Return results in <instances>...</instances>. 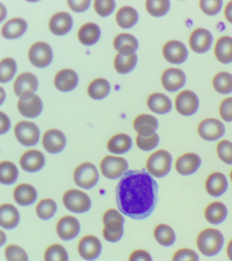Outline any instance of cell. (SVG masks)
Here are the masks:
<instances>
[{
  "instance_id": "55",
  "label": "cell",
  "mask_w": 232,
  "mask_h": 261,
  "mask_svg": "<svg viewBox=\"0 0 232 261\" xmlns=\"http://www.w3.org/2000/svg\"><path fill=\"white\" fill-rule=\"evenodd\" d=\"M226 19L232 24V1L227 4L225 8Z\"/></svg>"
},
{
  "instance_id": "14",
  "label": "cell",
  "mask_w": 232,
  "mask_h": 261,
  "mask_svg": "<svg viewBox=\"0 0 232 261\" xmlns=\"http://www.w3.org/2000/svg\"><path fill=\"white\" fill-rule=\"evenodd\" d=\"M213 42L211 33L203 28L193 31L189 38V45L195 53L202 54L211 49Z\"/></svg>"
},
{
  "instance_id": "20",
  "label": "cell",
  "mask_w": 232,
  "mask_h": 261,
  "mask_svg": "<svg viewBox=\"0 0 232 261\" xmlns=\"http://www.w3.org/2000/svg\"><path fill=\"white\" fill-rule=\"evenodd\" d=\"M48 25L53 34L57 36H64L68 34L72 28V17L67 12H58L50 18Z\"/></svg>"
},
{
  "instance_id": "15",
  "label": "cell",
  "mask_w": 232,
  "mask_h": 261,
  "mask_svg": "<svg viewBox=\"0 0 232 261\" xmlns=\"http://www.w3.org/2000/svg\"><path fill=\"white\" fill-rule=\"evenodd\" d=\"M79 254L85 260L93 261L98 258L101 252L100 241L96 237L87 236L79 244Z\"/></svg>"
},
{
  "instance_id": "39",
  "label": "cell",
  "mask_w": 232,
  "mask_h": 261,
  "mask_svg": "<svg viewBox=\"0 0 232 261\" xmlns=\"http://www.w3.org/2000/svg\"><path fill=\"white\" fill-rule=\"evenodd\" d=\"M19 171L15 165L10 161H3L0 165V181L3 185H11L17 179Z\"/></svg>"
},
{
  "instance_id": "2",
  "label": "cell",
  "mask_w": 232,
  "mask_h": 261,
  "mask_svg": "<svg viewBox=\"0 0 232 261\" xmlns=\"http://www.w3.org/2000/svg\"><path fill=\"white\" fill-rule=\"evenodd\" d=\"M223 234L215 228H207L197 236V248L205 256L211 257L219 254L223 248Z\"/></svg>"
},
{
  "instance_id": "36",
  "label": "cell",
  "mask_w": 232,
  "mask_h": 261,
  "mask_svg": "<svg viewBox=\"0 0 232 261\" xmlns=\"http://www.w3.org/2000/svg\"><path fill=\"white\" fill-rule=\"evenodd\" d=\"M154 238L163 246L170 247L176 242V234L170 226L160 224L154 230Z\"/></svg>"
},
{
  "instance_id": "12",
  "label": "cell",
  "mask_w": 232,
  "mask_h": 261,
  "mask_svg": "<svg viewBox=\"0 0 232 261\" xmlns=\"http://www.w3.org/2000/svg\"><path fill=\"white\" fill-rule=\"evenodd\" d=\"M177 112L183 116H191L198 110L199 101L196 94L191 91H184L179 93L176 98Z\"/></svg>"
},
{
  "instance_id": "3",
  "label": "cell",
  "mask_w": 232,
  "mask_h": 261,
  "mask_svg": "<svg viewBox=\"0 0 232 261\" xmlns=\"http://www.w3.org/2000/svg\"><path fill=\"white\" fill-rule=\"evenodd\" d=\"M105 224L102 233L106 240L110 242H117L121 240L123 234V224L125 220L117 210L110 209L103 216Z\"/></svg>"
},
{
  "instance_id": "40",
  "label": "cell",
  "mask_w": 232,
  "mask_h": 261,
  "mask_svg": "<svg viewBox=\"0 0 232 261\" xmlns=\"http://www.w3.org/2000/svg\"><path fill=\"white\" fill-rule=\"evenodd\" d=\"M213 85L214 89L218 93L223 94L231 93L232 92V75L225 71L218 73L214 77Z\"/></svg>"
},
{
  "instance_id": "16",
  "label": "cell",
  "mask_w": 232,
  "mask_h": 261,
  "mask_svg": "<svg viewBox=\"0 0 232 261\" xmlns=\"http://www.w3.org/2000/svg\"><path fill=\"white\" fill-rule=\"evenodd\" d=\"M162 83L166 91L176 92L184 87L186 75L180 69L169 68L162 73Z\"/></svg>"
},
{
  "instance_id": "29",
  "label": "cell",
  "mask_w": 232,
  "mask_h": 261,
  "mask_svg": "<svg viewBox=\"0 0 232 261\" xmlns=\"http://www.w3.org/2000/svg\"><path fill=\"white\" fill-rule=\"evenodd\" d=\"M28 23L21 18H15L6 22L2 29V34L7 39H17L26 32Z\"/></svg>"
},
{
  "instance_id": "10",
  "label": "cell",
  "mask_w": 232,
  "mask_h": 261,
  "mask_svg": "<svg viewBox=\"0 0 232 261\" xmlns=\"http://www.w3.org/2000/svg\"><path fill=\"white\" fill-rule=\"evenodd\" d=\"M101 172L107 178L116 179L125 174L128 163L121 157L107 156L100 163Z\"/></svg>"
},
{
  "instance_id": "28",
  "label": "cell",
  "mask_w": 232,
  "mask_h": 261,
  "mask_svg": "<svg viewBox=\"0 0 232 261\" xmlns=\"http://www.w3.org/2000/svg\"><path fill=\"white\" fill-rule=\"evenodd\" d=\"M147 105L152 112L158 114L169 113L172 108L170 98L160 93L151 94L148 98Z\"/></svg>"
},
{
  "instance_id": "51",
  "label": "cell",
  "mask_w": 232,
  "mask_h": 261,
  "mask_svg": "<svg viewBox=\"0 0 232 261\" xmlns=\"http://www.w3.org/2000/svg\"><path fill=\"white\" fill-rule=\"evenodd\" d=\"M219 113L222 119L225 121H232V97L226 98L222 101L220 106Z\"/></svg>"
},
{
  "instance_id": "17",
  "label": "cell",
  "mask_w": 232,
  "mask_h": 261,
  "mask_svg": "<svg viewBox=\"0 0 232 261\" xmlns=\"http://www.w3.org/2000/svg\"><path fill=\"white\" fill-rule=\"evenodd\" d=\"M80 223L74 216H64L59 220L57 225V233L65 241L73 240L80 232Z\"/></svg>"
},
{
  "instance_id": "25",
  "label": "cell",
  "mask_w": 232,
  "mask_h": 261,
  "mask_svg": "<svg viewBox=\"0 0 232 261\" xmlns=\"http://www.w3.org/2000/svg\"><path fill=\"white\" fill-rule=\"evenodd\" d=\"M114 47L119 54L129 56L135 53L138 48V42L131 34H121L118 35L113 42Z\"/></svg>"
},
{
  "instance_id": "46",
  "label": "cell",
  "mask_w": 232,
  "mask_h": 261,
  "mask_svg": "<svg viewBox=\"0 0 232 261\" xmlns=\"http://www.w3.org/2000/svg\"><path fill=\"white\" fill-rule=\"evenodd\" d=\"M160 143V137L157 134L149 137H136V144L138 148L144 151H150L156 148Z\"/></svg>"
},
{
  "instance_id": "42",
  "label": "cell",
  "mask_w": 232,
  "mask_h": 261,
  "mask_svg": "<svg viewBox=\"0 0 232 261\" xmlns=\"http://www.w3.org/2000/svg\"><path fill=\"white\" fill-rule=\"evenodd\" d=\"M17 71V63L12 58L3 59L0 63V81L2 83L11 81Z\"/></svg>"
},
{
  "instance_id": "53",
  "label": "cell",
  "mask_w": 232,
  "mask_h": 261,
  "mask_svg": "<svg viewBox=\"0 0 232 261\" xmlns=\"http://www.w3.org/2000/svg\"><path fill=\"white\" fill-rule=\"evenodd\" d=\"M129 261H152L150 254L143 250L134 251L130 255Z\"/></svg>"
},
{
  "instance_id": "31",
  "label": "cell",
  "mask_w": 232,
  "mask_h": 261,
  "mask_svg": "<svg viewBox=\"0 0 232 261\" xmlns=\"http://www.w3.org/2000/svg\"><path fill=\"white\" fill-rule=\"evenodd\" d=\"M227 215V209L225 204L219 201L210 203L205 208V219L213 224H219L225 220Z\"/></svg>"
},
{
  "instance_id": "37",
  "label": "cell",
  "mask_w": 232,
  "mask_h": 261,
  "mask_svg": "<svg viewBox=\"0 0 232 261\" xmlns=\"http://www.w3.org/2000/svg\"><path fill=\"white\" fill-rule=\"evenodd\" d=\"M87 91L93 99H102L107 97L111 91V85L106 79H95L89 84Z\"/></svg>"
},
{
  "instance_id": "44",
  "label": "cell",
  "mask_w": 232,
  "mask_h": 261,
  "mask_svg": "<svg viewBox=\"0 0 232 261\" xmlns=\"http://www.w3.org/2000/svg\"><path fill=\"white\" fill-rule=\"evenodd\" d=\"M45 261H68V254L66 249L60 244L51 245L46 249L44 254Z\"/></svg>"
},
{
  "instance_id": "11",
  "label": "cell",
  "mask_w": 232,
  "mask_h": 261,
  "mask_svg": "<svg viewBox=\"0 0 232 261\" xmlns=\"http://www.w3.org/2000/svg\"><path fill=\"white\" fill-rule=\"evenodd\" d=\"M198 134L203 140L213 142L219 140L225 134L223 122L215 118H207L199 123Z\"/></svg>"
},
{
  "instance_id": "19",
  "label": "cell",
  "mask_w": 232,
  "mask_h": 261,
  "mask_svg": "<svg viewBox=\"0 0 232 261\" xmlns=\"http://www.w3.org/2000/svg\"><path fill=\"white\" fill-rule=\"evenodd\" d=\"M201 160L198 155L193 152L182 155L176 161V171L183 175L194 173L200 167Z\"/></svg>"
},
{
  "instance_id": "6",
  "label": "cell",
  "mask_w": 232,
  "mask_h": 261,
  "mask_svg": "<svg viewBox=\"0 0 232 261\" xmlns=\"http://www.w3.org/2000/svg\"><path fill=\"white\" fill-rule=\"evenodd\" d=\"M74 179L79 187L84 189H91L98 181V171L92 163H82L75 169Z\"/></svg>"
},
{
  "instance_id": "48",
  "label": "cell",
  "mask_w": 232,
  "mask_h": 261,
  "mask_svg": "<svg viewBox=\"0 0 232 261\" xmlns=\"http://www.w3.org/2000/svg\"><path fill=\"white\" fill-rule=\"evenodd\" d=\"M223 3L221 0H201L199 7L207 15L215 16L221 11Z\"/></svg>"
},
{
  "instance_id": "1",
  "label": "cell",
  "mask_w": 232,
  "mask_h": 261,
  "mask_svg": "<svg viewBox=\"0 0 232 261\" xmlns=\"http://www.w3.org/2000/svg\"><path fill=\"white\" fill-rule=\"evenodd\" d=\"M158 185L145 170L128 171L116 189L118 207L122 213L135 220L151 215L158 202Z\"/></svg>"
},
{
  "instance_id": "27",
  "label": "cell",
  "mask_w": 232,
  "mask_h": 261,
  "mask_svg": "<svg viewBox=\"0 0 232 261\" xmlns=\"http://www.w3.org/2000/svg\"><path fill=\"white\" fill-rule=\"evenodd\" d=\"M20 216L19 212L15 206L6 203L0 208V224L6 229H13L19 224Z\"/></svg>"
},
{
  "instance_id": "34",
  "label": "cell",
  "mask_w": 232,
  "mask_h": 261,
  "mask_svg": "<svg viewBox=\"0 0 232 261\" xmlns=\"http://www.w3.org/2000/svg\"><path fill=\"white\" fill-rule=\"evenodd\" d=\"M132 146V138L127 134L115 135L110 139L107 144L108 150L114 154H124Z\"/></svg>"
},
{
  "instance_id": "26",
  "label": "cell",
  "mask_w": 232,
  "mask_h": 261,
  "mask_svg": "<svg viewBox=\"0 0 232 261\" xmlns=\"http://www.w3.org/2000/svg\"><path fill=\"white\" fill-rule=\"evenodd\" d=\"M38 87L37 77L33 73L25 72L21 73L16 79L14 84V91L18 97H21L25 92H36Z\"/></svg>"
},
{
  "instance_id": "23",
  "label": "cell",
  "mask_w": 232,
  "mask_h": 261,
  "mask_svg": "<svg viewBox=\"0 0 232 261\" xmlns=\"http://www.w3.org/2000/svg\"><path fill=\"white\" fill-rule=\"evenodd\" d=\"M158 125V119L150 114H141L137 116L134 122L136 132L142 137H149L156 134Z\"/></svg>"
},
{
  "instance_id": "32",
  "label": "cell",
  "mask_w": 232,
  "mask_h": 261,
  "mask_svg": "<svg viewBox=\"0 0 232 261\" xmlns=\"http://www.w3.org/2000/svg\"><path fill=\"white\" fill-rule=\"evenodd\" d=\"M14 198L20 205H30L37 199V192L32 185L22 184L16 188Z\"/></svg>"
},
{
  "instance_id": "56",
  "label": "cell",
  "mask_w": 232,
  "mask_h": 261,
  "mask_svg": "<svg viewBox=\"0 0 232 261\" xmlns=\"http://www.w3.org/2000/svg\"><path fill=\"white\" fill-rule=\"evenodd\" d=\"M227 254L229 260L232 261V240L229 241L227 246Z\"/></svg>"
},
{
  "instance_id": "22",
  "label": "cell",
  "mask_w": 232,
  "mask_h": 261,
  "mask_svg": "<svg viewBox=\"0 0 232 261\" xmlns=\"http://www.w3.org/2000/svg\"><path fill=\"white\" fill-rule=\"evenodd\" d=\"M79 83V76L74 70L70 69H62L57 73L54 83L57 89L62 92L74 90Z\"/></svg>"
},
{
  "instance_id": "7",
  "label": "cell",
  "mask_w": 232,
  "mask_h": 261,
  "mask_svg": "<svg viewBox=\"0 0 232 261\" xmlns=\"http://www.w3.org/2000/svg\"><path fill=\"white\" fill-rule=\"evenodd\" d=\"M17 106L22 115L30 118L39 116L43 108L41 99L32 91L22 94L18 101Z\"/></svg>"
},
{
  "instance_id": "41",
  "label": "cell",
  "mask_w": 232,
  "mask_h": 261,
  "mask_svg": "<svg viewBox=\"0 0 232 261\" xmlns=\"http://www.w3.org/2000/svg\"><path fill=\"white\" fill-rule=\"evenodd\" d=\"M170 8L168 0H148L146 2V9L150 15L162 17L168 13Z\"/></svg>"
},
{
  "instance_id": "8",
  "label": "cell",
  "mask_w": 232,
  "mask_h": 261,
  "mask_svg": "<svg viewBox=\"0 0 232 261\" xmlns=\"http://www.w3.org/2000/svg\"><path fill=\"white\" fill-rule=\"evenodd\" d=\"M18 141L23 146L30 147L37 144L40 138V130L34 122L21 121L15 127Z\"/></svg>"
},
{
  "instance_id": "33",
  "label": "cell",
  "mask_w": 232,
  "mask_h": 261,
  "mask_svg": "<svg viewBox=\"0 0 232 261\" xmlns=\"http://www.w3.org/2000/svg\"><path fill=\"white\" fill-rule=\"evenodd\" d=\"M101 30L99 26L93 22L83 24L78 33V38L83 44L91 46L99 40Z\"/></svg>"
},
{
  "instance_id": "35",
  "label": "cell",
  "mask_w": 232,
  "mask_h": 261,
  "mask_svg": "<svg viewBox=\"0 0 232 261\" xmlns=\"http://www.w3.org/2000/svg\"><path fill=\"white\" fill-rule=\"evenodd\" d=\"M116 20L120 28H131L137 23L138 14L134 8L130 6H123L117 12Z\"/></svg>"
},
{
  "instance_id": "54",
  "label": "cell",
  "mask_w": 232,
  "mask_h": 261,
  "mask_svg": "<svg viewBox=\"0 0 232 261\" xmlns=\"http://www.w3.org/2000/svg\"><path fill=\"white\" fill-rule=\"evenodd\" d=\"M10 128V120L8 116L1 112V134L7 132Z\"/></svg>"
},
{
  "instance_id": "57",
  "label": "cell",
  "mask_w": 232,
  "mask_h": 261,
  "mask_svg": "<svg viewBox=\"0 0 232 261\" xmlns=\"http://www.w3.org/2000/svg\"><path fill=\"white\" fill-rule=\"evenodd\" d=\"M230 177H231V181H232V170L231 171V173H230Z\"/></svg>"
},
{
  "instance_id": "18",
  "label": "cell",
  "mask_w": 232,
  "mask_h": 261,
  "mask_svg": "<svg viewBox=\"0 0 232 261\" xmlns=\"http://www.w3.org/2000/svg\"><path fill=\"white\" fill-rule=\"evenodd\" d=\"M66 144L64 134L58 129L47 130L42 138V145L48 152L58 154L64 150Z\"/></svg>"
},
{
  "instance_id": "52",
  "label": "cell",
  "mask_w": 232,
  "mask_h": 261,
  "mask_svg": "<svg viewBox=\"0 0 232 261\" xmlns=\"http://www.w3.org/2000/svg\"><path fill=\"white\" fill-rule=\"evenodd\" d=\"M69 7L72 9L73 11L76 12H82L88 9L91 4V1L89 0H85V1H73L70 0L68 1Z\"/></svg>"
},
{
  "instance_id": "38",
  "label": "cell",
  "mask_w": 232,
  "mask_h": 261,
  "mask_svg": "<svg viewBox=\"0 0 232 261\" xmlns=\"http://www.w3.org/2000/svg\"><path fill=\"white\" fill-rule=\"evenodd\" d=\"M137 61L138 57L136 53L129 56H125L119 53L116 55L114 65L118 73L125 74L135 68Z\"/></svg>"
},
{
  "instance_id": "24",
  "label": "cell",
  "mask_w": 232,
  "mask_h": 261,
  "mask_svg": "<svg viewBox=\"0 0 232 261\" xmlns=\"http://www.w3.org/2000/svg\"><path fill=\"white\" fill-rule=\"evenodd\" d=\"M205 190L210 195L218 197L227 191L228 183L225 175L221 172L212 173L205 181Z\"/></svg>"
},
{
  "instance_id": "21",
  "label": "cell",
  "mask_w": 232,
  "mask_h": 261,
  "mask_svg": "<svg viewBox=\"0 0 232 261\" xmlns=\"http://www.w3.org/2000/svg\"><path fill=\"white\" fill-rule=\"evenodd\" d=\"M45 163V158L40 151L30 150L24 153L20 159V165L23 170L34 173L40 170Z\"/></svg>"
},
{
  "instance_id": "50",
  "label": "cell",
  "mask_w": 232,
  "mask_h": 261,
  "mask_svg": "<svg viewBox=\"0 0 232 261\" xmlns=\"http://www.w3.org/2000/svg\"><path fill=\"white\" fill-rule=\"evenodd\" d=\"M198 254L194 250L189 248H182L177 250L172 261H199Z\"/></svg>"
},
{
  "instance_id": "43",
  "label": "cell",
  "mask_w": 232,
  "mask_h": 261,
  "mask_svg": "<svg viewBox=\"0 0 232 261\" xmlns=\"http://www.w3.org/2000/svg\"><path fill=\"white\" fill-rule=\"evenodd\" d=\"M57 211L56 202L53 199L42 200L36 207V214L42 220H48L55 215Z\"/></svg>"
},
{
  "instance_id": "45",
  "label": "cell",
  "mask_w": 232,
  "mask_h": 261,
  "mask_svg": "<svg viewBox=\"0 0 232 261\" xmlns=\"http://www.w3.org/2000/svg\"><path fill=\"white\" fill-rule=\"evenodd\" d=\"M218 156L226 164H232V143L228 140H222L217 144Z\"/></svg>"
},
{
  "instance_id": "9",
  "label": "cell",
  "mask_w": 232,
  "mask_h": 261,
  "mask_svg": "<svg viewBox=\"0 0 232 261\" xmlns=\"http://www.w3.org/2000/svg\"><path fill=\"white\" fill-rule=\"evenodd\" d=\"M28 57L34 66L44 68L50 64L54 55L51 47L47 43L39 42L32 45Z\"/></svg>"
},
{
  "instance_id": "30",
  "label": "cell",
  "mask_w": 232,
  "mask_h": 261,
  "mask_svg": "<svg viewBox=\"0 0 232 261\" xmlns=\"http://www.w3.org/2000/svg\"><path fill=\"white\" fill-rule=\"evenodd\" d=\"M216 58L223 64L232 62V38L223 36L216 43L215 48Z\"/></svg>"
},
{
  "instance_id": "47",
  "label": "cell",
  "mask_w": 232,
  "mask_h": 261,
  "mask_svg": "<svg viewBox=\"0 0 232 261\" xmlns=\"http://www.w3.org/2000/svg\"><path fill=\"white\" fill-rule=\"evenodd\" d=\"M5 256L8 261H28V256L25 250L17 245L7 246Z\"/></svg>"
},
{
  "instance_id": "4",
  "label": "cell",
  "mask_w": 232,
  "mask_h": 261,
  "mask_svg": "<svg viewBox=\"0 0 232 261\" xmlns=\"http://www.w3.org/2000/svg\"><path fill=\"white\" fill-rule=\"evenodd\" d=\"M172 155L168 151L160 150L154 152L148 159L146 169L153 176L161 178L168 175L172 166Z\"/></svg>"
},
{
  "instance_id": "5",
  "label": "cell",
  "mask_w": 232,
  "mask_h": 261,
  "mask_svg": "<svg viewBox=\"0 0 232 261\" xmlns=\"http://www.w3.org/2000/svg\"><path fill=\"white\" fill-rule=\"evenodd\" d=\"M64 205L74 213H84L91 208L90 198L86 193L79 190H69L63 197Z\"/></svg>"
},
{
  "instance_id": "49",
  "label": "cell",
  "mask_w": 232,
  "mask_h": 261,
  "mask_svg": "<svg viewBox=\"0 0 232 261\" xmlns=\"http://www.w3.org/2000/svg\"><path fill=\"white\" fill-rule=\"evenodd\" d=\"M115 6V2L113 0H96L94 3L95 11L102 17L113 13Z\"/></svg>"
},
{
  "instance_id": "13",
  "label": "cell",
  "mask_w": 232,
  "mask_h": 261,
  "mask_svg": "<svg viewBox=\"0 0 232 261\" xmlns=\"http://www.w3.org/2000/svg\"><path fill=\"white\" fill-rule=\"evenodd\" d=\"M163 55L169 63L179 65L187 60L189 52L186 46L180 41L171 40L164 45Z\"/></svg>"
}]
</instances>
